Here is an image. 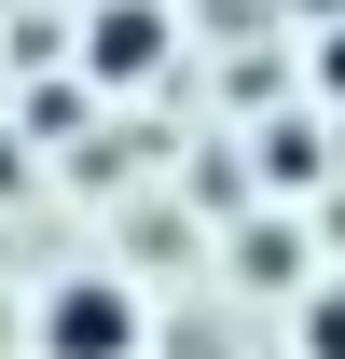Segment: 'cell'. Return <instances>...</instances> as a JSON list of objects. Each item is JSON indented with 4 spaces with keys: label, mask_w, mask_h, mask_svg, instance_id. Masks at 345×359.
<instances>
[{
    "label": "cell",
    "mask_w": 345,
    "mask_h": 359,
    "mask_svg": "<svg viewBox=\"0 0 345 359\" xmlns=\"http://www.w3.org/2000/svg\"><path fill=\"white\" fill-rule=\"evenodd\" d=\"M42 359H138V290L69 276V290L42 304Z\"/></svg>",
    "instance_id": "1"
},
{
    "label": "cell",
    "mask_w": 345,
    "mask_h": 359,
    "mask_svg": "<svg viewBox=\"0 0 345 359\" xmlns=\"http://www.w3.org/2000/svg\"><path fill=\"white\" fill-rule=\"evenodd\" d=\"M235 276H262V290L304 276V235H290V222H249V235H235Z\"/></svg>",
    "instance_id": "3"
},
{
    "label": "cell",
    "mask_w": 345,
    "mask_h": 359,
    "mask_svg": "<svg viewBox=\"0 0 345 359\" xmlns=\"http://www.w3.org/2000/svg\"><path fill=\"white\" fill-rule=\"evenodd\" d=\"M152 55H166V0H97L83 14V69L97 83H138Z\"/></svg>",
    "instance_id": "2"
},
{
    "label": "cell",
    "mask_w": 345,
    "mask_h": 359,
    "mask_svg": "<svg viewBox=\"0 0 345 359\" xmlns=\"http://www.w3.org/2000/svg\"><path fill=\"white\" fill-rule=\"evenodd\" d=\"M262 166H276V180H318V125H262Z\"/></svg>",
    "instance_id": "5"
},
{
    "label": "cell",
    "mask_w": 345,
    "mask_h": 359,
    "mask_svg": "<svg viewBox=\"0 0 345 359\" xmlns=\"http://www.w3.org/2000/svg\"><path fill=\"white\" fill-rule=\"evenodd\" d=\"M318 83H332V97H345V28H318Z\"/></svg>",
    "instance_id": "6"
},
{
    "label": "cell",
    "mask_w": 345,
    "mask_h": 359,
    "mask_svg": "<svg viewBox=\"0 0 345 359\" xmlns=\"http://www.w3.org/2000/svg\"><path fill=\"white\" fill-rule=\"evenodd\" d=\"M304 359H345V276L304 290Z\"/></svg>",
    "instance_id": "4"
}]
</instances>
